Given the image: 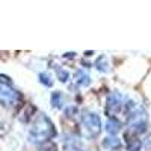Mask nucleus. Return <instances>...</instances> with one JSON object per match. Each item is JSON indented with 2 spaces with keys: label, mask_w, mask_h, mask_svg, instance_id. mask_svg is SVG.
<instances>
[{
  "label": "nucleus",
  "mask_w": 151,
  "mask_h": 151,
  "mask_svg": "<svg viewBox=\"0 0 151 151\" xmlns=\"http://www.w3.org/2000/svg\"><path fill=\"white\" fill-rule=\"evenodd\" d=\"M121 129H122L121 121H118L116 118H107V121H106V124H104V130L107 132L109 136L116 137V134L121 132Z\"/></svg>",
  "instance_id": "obj_6"
},
{
  "label": "nucleus",
  "mask_w": 151,
  "mask_h": 151,
  "mask_svg": "<svg viewBox=\"0 0 151 151\" xmlns=\"http://www.w3.org/2000/svg\"><path fill=\"white\" fill-rule=\"evenodd\" d=\"M58 132L55 124L52 122L45 113H38L36 118L32 122V127L29 130V136H30V141L35 144H44L50 139L56 137Z\"/></svg>",
  "instance_id": "obj_1"
},
{
  "label": "nucleus",
  "mask_w": 151,
  "mask_h": 151,
  "mask_svg": "<svg viewBox=\"0 0 151 151\" xmlns=\"http://www.w3.org/2000/svg\"><path fill=\"white\" fill-rule=\"evenodd\" d=\"M21 101V94L14 89L11 80H3V76H0V103L5 106H18Z\"/></svg>",
  "instance_id": "obj_2"
},
{
  "label": "nucleus",
  "mask_w": 151,
  "mask_h": 151,
  "mask_svg": "<svg viewBox=\"0 0 151 151\" xmlns=\"http://www.w3.org/2000/svg\"><path fill=\"white\" fill-rule=\"evenodd\" d=\"M58 79L62 82V83H67L68 79H70V73L67 70H58Z\"/></svg>",
  "instance_id": "obj_13"
},
{
  "label": "nucleus",
  "mask_w": 151,
  "mask_h": 151,
  "mask_svg": "<svg viewBox=\"0 0 151 151\" xmlns=\"http://www.w3.org/2000/svg\"><path fill=\"white\" fill-rule=\"evenodd\" d=\"M82 124L85 130L88 132L91 137H97L103 130V124H101V118L98 113L91 112V110H83L82 113Z\"/></svg>",
  "instance_id": "obj_3"
},
{
  "label": "nucleus",
  "mask_w": 151,
  "mask_h": 151,
  "mask_svg": "<svg viewBox=\"0 0 151 151\" xmlns=\"http://www.w3.org/2000/svg\"><path fill=\"white\" fill-rule=\"evenodd\" d=\"M67 151H88L85 147H82V144L79 141H70V145H67Z\"/></svg>",
  "instance_id": "obj_11"
},
{
  "label": "nucleus",
  "mask_w": 151,
  "mask_h": 151,
  "mask_svg": "<svg viewBox=\"0 0 151 151\" xmlns=\"http://www.w3.org/2000/svg\"><path fill=\"white\" fill-rule=\"evenodd\" d=\"M40 82H41L44 86H52V85H53L52 77H50L47 73H41V74H40Z\"/></svg>",
  "instance_id": "obj_12"
},
{
  "label": "nucleus",
  "mask_w": 151,
  "mask_h": 151,
  "mask_svg": "<svg viewBox=\"0 0 151 151\" xmlns=\"http://www.w3.org/2000/svg\"><path fill=\"white\" fill-rule=\"evenodd\" d=\"M103 147H104L106 150H110V148H119V147H121V141L118 139V137L110 136V137H106V139L103 141Z\"/></svg>",
  "instance_id": "obj_10"
},
{
  "label": "nucleus",
  "mask_w": 151,
  "mask_h": 151,
  "mask_svg": "<svg viewBox=\"0 0 151 151\" xmlns=\"http://www.w3.org/2000/svg\"><path fill=\"white\" fill-rule=\"evenodd\" d=\"M122 95L118 91H113L109 94L104 106V113L107 118H115V115L122 109Z\"/></svg>",
  "instance_id": "obj_4"
},
{
  "label": "nucleus",
  "mask_w": 151,
  "mask_h": 151,
  "mask_svg": "<svg viewBox=\"0 0 151 151\" xmlns=\"http://www.w3.org/2000/svg\"><path fill=\"white\" fill-rule=\"evenodd\" d=\"M74 79H76V83H77L79 86H88L91 83L89 74H88L86 71H83V70H77V71H76Z\"/></svg>",
  "instance_id": "obj_7"
},
{
  "label": "nucleus",
  "mask_w": 151,
  "mask_h": 151,
  "mask_svg": "<svg viewBox=\"0 0 151 151\" xmlns=\"http://www.w3.org/2000/svg\"><path fill=\"white\" fill-rule=\"evenodd\" d=\"M94 67H95L98 71H101V73H107V71H109V62H107V58H106V56H100V58L95 60Z\"/></svg>",
  "instance_id": "obj_9"
},
{
  "label": "nucleus",
  "mask_w": 151,
  "mask_h": 151,
  "mask_svg": "<svg viewBox=\"0 0 151 151\" xmlns=\"http://www.w3.org/2000/svg\"><path fill=\"white\" fill-rule=\"evenodd\" d=\"M41 151H58V150H56V147H55V145H48V147L42 148Z\"/></svg>",
  "instance_id": "obj_14"
},
{
  "label": "nucleus",
  "mask_w": 151,
  "mask_h": 151,
  "mask_svg": "<svg viewBox=\"0 0 151 151\" xmlns=\"http://www.w3.org/2000/svg\"><path fill=\"white\" fill-rule=\"evenodd\" d=\"M64 103H65L64 94H62L60 91H55V92L52 94V106H53L55 109H62Z\"/></svg>",
  "instance_id": "obj_8"
},
{
  "label": "nucleus",
  "mask_w": 151,
  "mask_h": 151,
  "mask_svg": "<svg viewBox=\"0 0 151 151\" xmlns=\"http://www.w3.org/2000/svg\"><path fill=\"white\" fill-rule=\"evenodd\" d=\"M125 145H127V151H139L142 147V141L139 139V134H136L133 132H127L124 134Z\"/></svg>",
  "instance_id": "obj_5"
}]
</instances>
